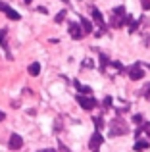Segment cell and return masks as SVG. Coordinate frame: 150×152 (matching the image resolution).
Here are the masks:
<instances>
[{"mask_svg":"<svg viewBox=\"0 0 150 152\" xmlns=\"http://www.w3.org/2000/svg\"><path fill=\"white\" fill-rule=\"evenodd\" d=\"M127 133H129V127H127V123H125L121 118H116L112 123H110V137H117V135H127Z\"/></svg>","mask_w":150,"mask_h":152,"instance_id":"6da1fadb","label":"cell"},{"mask_svg":"<svg viewBox=\"0 0 150 152\" xmlns=\"http://www.w3.org/2000/svg\"><path fill=\"white\" fill-rule=\"evenodd\" d=\"M127 18L129 15L125 14V8L123 6H117V8H114V12H112V27H123L125 23L123 21H127Z\"/></svg>","mask_w":150,"mask_h":152,"instance_id":"7a4b0ae2","label":"cell"},{"mask_svg":"<svg viewBox=\"0 0 150 152\" xmlns=\"http://www.w3.org/2000/svg\"><path fill=\"white\" fill-rule=\"evenodd\" d=\"M127 75L131 81H139V79L144 77V69H143V64H133L131 67H127Z\"/></svg>","mask_w":150,"mask_h":152,"instance_id":"3957f363","label":"cell"},{"mask_svg":"<svg viewBox=\"0 0 150 152\" xmlns=\"http://www.w3.org/2000/svg\"><path fill=\"white\" fill-rule=\"evenodd\" d=\"M75 100H77V104L83 108V110H92V108L96 106V100H94L92 96H87V94H77Z\"/></svg>","mask_w":150,"mask_h":152,"instance_id":"277c9868","label":"cell"},{"mask_svg":"<svg viewBox=\"0 0 150 152\" xmlns=\"http://www.w3.org/2000/svg\"><path fill=\"white\" fill-rule=\"evenodd\" d=\"M102 142H104V137L100 135V131H96V133H92V137H90V141H89V148L92 152H98Z\"/></svg>","mask_w":150,"mask_h":152,"instance_id":"5b68a950","label":"cell"},{"mask_svg":"<svg viewBox=\"0 0 150 152\" xmlns=\"http://www.w3.org/2000/svg\"><path fill=\"white\" fill-rule=\"evenodd\" d=\"M0 12H2V14H6L10 19H15V21H19V19H21V15H19L17 12L14 10V8H10V6H8L6 2H2V0H0Z\"/></svg>","mask_w":150,"mask_h":152,"instance_id":"8992f818","label":"cell"},{"mask_svg":"<svg viewBox=\"0 0 150 152\" xmlns=\"http://www.w3.org/2000/svg\"><path fill=\"white\" fill-rule=\"evenodd\" d=\"M8 146H10L12 150H19L23 146V139L19 137L17 133H12L10 135V142H8Z\"/></svg>","mask_w":150,"mask_h":152,"instance_id":"52a82bcc","label":"cell"},{"mask_svg":"<svg viewBox=\"0 0 150 152\" xmlns=\"http://www.w3.org/2000/svg\"><path fill=\"white\" fill-rule=\"evenodd\" d=\"M90 15H92L94 23H96L98 27H102V29H104V27H106V21H104V18H102V14L98 12V8H90Z\"/></svg>","mask_w":150,"mask_h":152,"instance_id":"ba28073f","label":"cell"},{"mask_svg":"<svg viewBox=\"0 0 150 152\" xmlns=\"http://www.w3.org/2000/svg\"><path fill=\"white\" fill-rule=\"evenodd\" d=\"M69 35H71L73 39H81L85 33H83V29H81L79 23H69Z\"/></svg>","mask_w":150,"mask_h":152,"instance_id":"9c48e42d","label":"cell"},{"mask_svg":"<svg viewBox=\"0 0 150 152\" xmlns=\"http://www.w3.org/2000/svg\"><path fill=\"white\" fill-rule=\"evenodd\" d=\"M73 85H75V89H77L81 94H87V96H92V91H90V87H85V85H81L79 81H75Z\"/></svg>","mask_w":150,"mask_h":152,"instance_id":"30bf717a","label":"cell"},{"mask_svg":"<svg viewBox=\"0 0 150 152\" xmlns=\"http://www.w3.org/2000/svg\"><path fill=\"white\" fill-rule=\"evenodd\" d=\"M27 71H29V75H33V77H37L39 73H41V64H37V62H33L29 67H27Z\"/></svg>","mask_w":150,"mask_h":152,"instance_id":"8fae6325","label":"cell"},{"mask_svg":"<svg viewBox=\"0 0 150 152\" xmlns=\"http://www.w3.org/2000/svg\"><path fill=\"white\" fill-rule=\"evenodd\" d=\"M79 25H81V29H83V33H85V35H89L90 31H92V25H90V21H89V19H85V18L81 19V23H79Z\"/></svg>","mask_w":150,"mask_h":152,"instance_id":"7c38bea8","label":"cell"},{"mask_svg":"<svg viewBox=\"0 0 150 152\" xmlns=\"http://www.w3.org/2000/svg\"><path fill=\"white\" fill-rule=\"evenodd\" d=\"M148 146H150V142H148V141H143V139L135 142V150H137V152H144Z\"/></svg>","mask_w":150,"mask_h":152,"instance_id":"4fadbf2b","label":"cell"},{"mask_svg":"<svg viewBox=\"0 0 150 152\" xmlns=\"http://www.w3.org/2000/svg\"><path fill=\"white\" fill-rule=\"evenodd\" d=\"M6 29H0V45H2V48L8 52V42H6Z\"/></svg>","mask_w":150,"mask_h":152,"instance_id":"5bb4252c","label":"cell"},{"mask_svg":"<svg viewBox=\"0 0 150 152\" xmlns=\"http://www.w3.org/2000/svg\"><path fill=\"white\" fill-rule=\"evenodd\" d=\"M66 14H68V10H62L60 14H58L56 18H54V21H56V23H62V21L66 19Z\"/></svg>","mask_w":150,"mask_h":152,"instance_id":"9a60e30c","label":"cell"},{"mask_svg":"<svg viewBox=\"0 0 150 152\" xmlns=\"http://www.w3.org/2000/svg\"><path fill=\"white\" fill-rule=\"evenodd\" d=\"M133 121L137 123V125H143V115L141 114H137V115H133Z\"/></svg>","mask_w":150,"mask_h":152,"instance_id":"2e32d148","label":"cell"},{"mask_svg":"<svg viewBox=\"0 0 150 152\" xmlns=\"http://www.w3.org/2000/svg\"><path fill=\"white\" fill-rule=\"evenodd\" d=\"M143 94L146 96V100H150V83H148V85H146V87L143 89Z\"/></svg>","mask_w":150,"mask_h":152,"instance_id":"e0dca14e","label":"cell"},{"mask_svg":"<svg viewBox=\"0 0 150 152\" xmlns=\"http://www.w3.org/2000/svg\"><path fill=\"white\" fill-rule=\"evenodd\" d=\"M102 106H104V108H110V106H112V96H106L104 102H102Z\"/></svg>","mask_w":150,"mask_h":152,"instance_id":"ac0fdd59","label":"cell"},{"mask_svg":"<svg viewBox=\"0 0 150 152\" xmlns=\"http://www.w3.org/2000/svg\"><path fill=\"white\" fill-rule=\"evenodd\" d=\"M94 121H96V129H98V131H100L102 127H104V123H102V119H100V118H96Z\"/></svg>","mask_w":150,"mask_h":152,"instance_id":"d6986e66","label":"cell"},{"mask_svg":"<svg viewBox=\"0 0 150 152\" xmlns=\"http://www.w3.org/2000/svg\"><path fill=\"white\" fill-rule=\"evenodd\" d=\"M141 4H143L144 10H150V0H141Z\"/></svg>","mask_w":150,"mask_h":152,"instance_id":"ffe728a7","label":"cell"},{"mask_svg":"<svg viewBox=\"0 0 150 152\" xmlns=\"http://www.w3.org/2000/svg\"><path fill=\"white\" fill-rule=\"evenodd\" d=\"M60 152H71V150H69L66 145H62V142H60Z\"/></svg>","mask_w":150,"mask_h":152,"instance_id":"44dd1931","label":"cell"},{"mask_svg":"<svg viewBox=\"0 0 150 152\" xmlns=\"http://www.w3.org/2000/svg\"><path fill=\"white\" fill-rule=\"evenodd\" d=\"M83 66H85V67H92V60H85V62H83Z\"/></svg>","mask_w":150,"mask_h":152,"instance_id":"7402d4cb","label":"cell"},{"mask_svg":"<svg viewBox=\"0 0 150 152\" xmlns=\"http://www.w3.org/2000/svg\"><path fill=\"white\" fill-rule=\"evenodd\" d=\"M4 118H6V115H4V112L0 110V121H4Z\"/></svg>","mask_w":150,"mask_h":152,"instance_id":"603a6c76","label":"cell"},{"mask_svg":"<svg viewBox=\"0 0 150 152\" xmlns=\"http://www.w3.org/2000/svg\"><path fill=\"white\" fill-rule=\"evenodd\" d=\"M39 152H56V150H52V148H44V150H39Z\"/></svg>","mask_w":150,"mask_h":152,"instance_id":"cb8c5ba5","label":"cell"},{"mask_svg":"<svg viewBox=\"0 0 150 152\" xmlns=\"http://www.w3.org/2000/svg\"><path fill=\"white\" fill-rule=\"evenodd\" d=\"M23 2H27V4H31V2H33V0H23Z\"/></svg>","mask_w":150,"mask_h":152,"instance_id":"d4e9b609","label":"cell"},{"mask_svg":"<svg viewBox=\"0 0 150 152\" xmlns=\"http://www.w3.org/2000/svg\"><path fill=\"white\" fill-rule=\"evenodd\" d=\"M64 2H68V0H64Z\"/></svg>","mask_w":150,"mask_h":152,"instance_id":"484cf974","label":"cell"}]
</instances>
